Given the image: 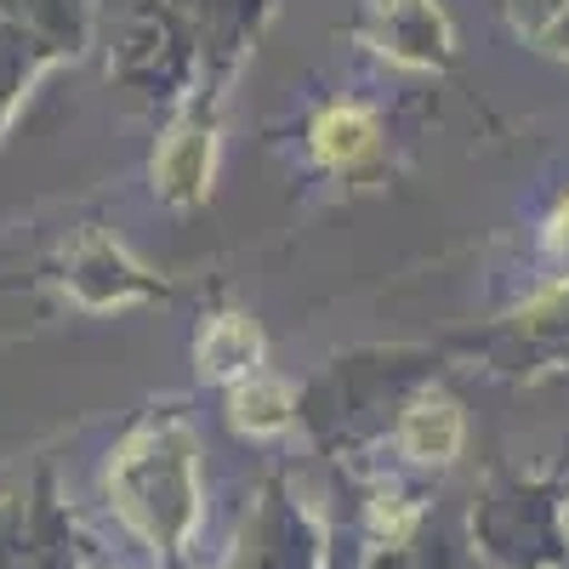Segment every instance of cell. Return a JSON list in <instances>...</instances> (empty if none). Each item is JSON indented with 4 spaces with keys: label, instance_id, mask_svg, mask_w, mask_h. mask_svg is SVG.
Here are the masks:
<instances>
[{
    "label": "cell",
    "instance_id": "5b68a950",
    "mask_svg": "<svg viewBox=\"0 0 569 569\" xmlns=\"http://www.w3.org/2000/svg\"><path fill=\"white\" fill-rule=\"evenodd\" d=\"M206 166H211V137H177L166 149V160H160V177L177 188V194H200Z\"/></svg>",
    "mask_w": 569,
    "mask_h": 569
},
{
    "label": "cell",
    "instance_id": "3957f363",
    "mask_svg": "<svg viewBox=\"0 0 569 569\" xmlns=\"http://www.w3.org/2000/svg\"><path fill=\"white\" fill-rule=\"evenodd\" d=\"M200 359L217 370V376H233V370H246L251 359H257V330L251 325H240V319H222L211 337H206V348H200Z\"/></svg>",
    "mask_w": 569,
    "mask_h": 569
},
{
    "label": "cell",
    "instance_id": "6da1fadb",
    "mask_svg": "<svg viewBox=\"0 0 569 569\" xmlns=\"http://www.w3.org/2000/svg\"><path fill=\"white\" fill-rule=\"evenodd\" d=\"M405 445L416 450V456H456V445H461V416H456V405H445V399H421L410 416H405Z\"/></svg>",
    "mask_w": 569,
    "mask_h": 569
},
{
    "label": "cell",
    "instance_id": "7a4b0ae2",
    "mask_svg": "<svg viewBox=\"0 0 569 569\" xmlns=\"http://www.w3.org/2000/svg\"><path fill=\"white\" fill-rule=\"evenodd\" d=\"M365 149H370V120H365V114H353V109L319 114V126H313V154H319V160L348 166V160H359Z\"/></svg>",
    "mask_w": 569,
    "mask_h": 569
},
{
    "label": "cell",
    "instance_id": "277c9868",
    "mask_svg": "<svg viewBox=\"0 0 569 569\" xmlns=\"http://www.w3.org/2000/svg\"><path fill=\"white\" fill-rule=\"evenodd\" d=\"M284 410H291V399L273 382H251V388L233 393V421H240L246 433H273V427H284Z\"/></svg>",
    "mask_w": 569,
    "mask_h": 569
}]
</instances>
